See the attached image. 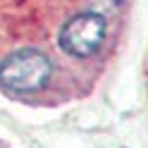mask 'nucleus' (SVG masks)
Segmentation results:
<instances>
[{
  "label": "nucleus",
  "instance_id": "nucleus-1",
  "mask_svg": "<svg viewBox=\"0 0 148 148\" xmlns=\"http://www.w3.org/2000/svg\"><path fill=\"white\" fill-rule=\"evenodd\" d=\"M50 60L38 50H14L7 55L0 64V81L12 88L26 93V91H38L45 86V81L50 79Z\"/></svg>",
  "mask_w": 148,
  "mask_h": 148
},
{
  "label": "nucleus",
  "instance_id": "nucleus-2",
  "mask_svg": "<svg viewBox=\"0 0 148 148\" xmlns=\"http://www.w3.org/2000/svg\"><path fill=\"white\" fill-rule=\"evenodd\" d=\"M105 38V19L96 12H81L62 26L60 45L72 58H91Z\"/></svg>",
  "mask_w": 148,
  "mask_h": 148
}]
</instances>
